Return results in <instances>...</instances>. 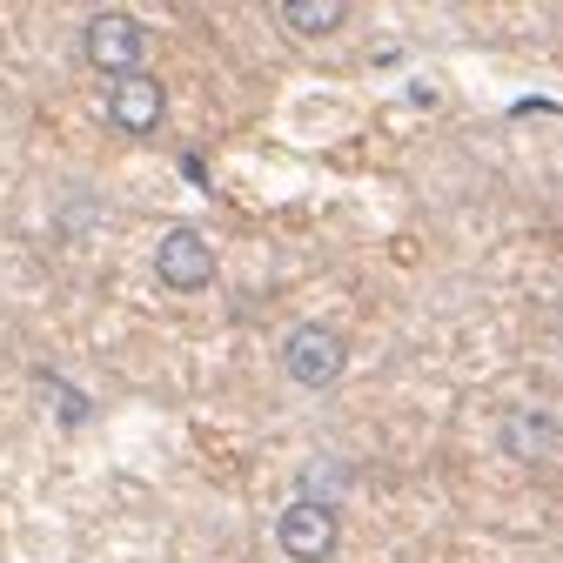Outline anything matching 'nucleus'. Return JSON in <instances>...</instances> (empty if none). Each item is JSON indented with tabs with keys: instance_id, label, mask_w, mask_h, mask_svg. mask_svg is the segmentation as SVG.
Returning <instances> with one entry per match:
<instances>
[{
	"instance_id": "1",
	"label": "nucleus",
	"mask_w": 563,
	"mask_h": 563,
	"mask_svg": "<svg viewBox=\"0 0 563 563\" xmlns=\"http://www.w3.org/2000/svg\"><path fill=\"white\" fill-rule=\"evenodd\" d=\"M275 543H282L289 563H329L342 550V510L329 496H295L275 517Z\"/></svg>"
},
{
	"instance_id": "2",
	"label": "nucleus",
	"mask_w": 563,
	"mask_h": 563,
	"mask_svg": "<svg viewBox=\"0 0 563 563\" xmlns=\"http://www.w3.org/2000/svg\"><path fill=\"white\" fill-rule=\"evenodd\" d=\"M282 369H289V383H302V389H336L342 369H349V336H342L336 322H302V329H289V342H282Z\"/></svg>"
},
{
	"instance_id": "3",
	"label": "nucleus",
	"mask_w": 563,
	"mask_h": 563,
	"mask_svg": "<svg viewBox=\"0 0 563 563\" xmlns=\"http://www.w3.org/2000/svg\"><path fill=\"white\" fill-rule=\"evenodd\" d=\"M81 54H88L108 81H128V74H141V61H148V27H141L135 14L108 7V14H94V21L81 27Z\"/></svg>"
},
{
	"instance_id": "4",
	"label": "nucleus",
	"mask_w": 563,
	"mask_h": 563,
	"mask_svg": "<svg viewBox=\"0 0 563 563\" xmlns=\"http://www.w3.org/2000/svg\"><path fill=\"white\" fill-rule=\"evenodd\" d=\"M155 275H161V289H175V295H195L215 282V248H208L202 228H168L155 248Z\"/></svg>"
},
{
	"instance_id": "5",
	"label": "nucleus",
	"mask_w": 563,
	"mask_h": 563,
	"mask_svg": "<svg viewBox=\"0 0 563 563\" xmlns=\"http://www.w3.org/2000/svg\"><path fill=\"white\" fill-rule=\"evenodd\" d=\"M161 114H168V94H161L155 74H128V81H108V121L121 135H155Z\"/></svg>"
},
{
	"instance_id": "6",
	"label": "nucleus",
	"mask_w": 563,
	"mask_h": 563,
	"mask_svg": "<svg viewBox=\"0 0 563 563\" xmlns=\"http://www.w3.org/2000/svg\"><path fill=\"white\" fill-rule=\"evenodd\" d=\"M503 429H510V456H523V463H537V456H557L563 450L557 409H517Z\"/></svg>"
},
{
	"instance_id": "7",
	"label": "nucleus",
	"mask_w": 563,
	"mask_h": 563,
	"mask_svg": "<svg viewBox=\"0 0 563 563\" xmlns=\"http://www.w3.org/2000/svg\"><path fill=\"white\" fill-rule=\"evenodd\" d=\"M275 14H282V27L302 34V41H329V34H342V21H349L342 0H282Z\"/></svg>"
},
{
	"instance_id": "8",
	"label": "nucleus",
	"mask_w": 563,
	"mask_h": 563,
	"mask_svg": "<svg viewBox=\"0 0 563 563\" xmlns=\"http://www.w3.org/2000/svg\"><path fill=\"white\" fill-rule=\"evenodd\" d=\"M557 329H563V316H557Z\"/></svg>"
}]
</instances>
